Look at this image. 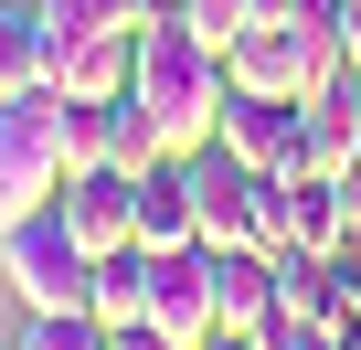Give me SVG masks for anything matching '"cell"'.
I'll use <instances>...</instances> for the list:
<instances>
[{
	"instance_id": "obj_1",
	"label": "cell",
	"mask_w": 361,
	"mask_h": 350,
	"mask_svg": "<svg viewBox=\"0 0 361 350\" xmlns=\"http://www.w3.org/2000/svg\"><path fill=\"white\" fill-rule=\"evenodd\" d=\"M138 106L159 117V149L170 159H192V149H213V117H224V96H234V75H224V54L192 32V22H149L138 32Z\"/></svg>"
},
{
	"instance_id": "obj_2",
	"label": "cell",
	"mask_w": 361,
	"mask_h": 350,
	"mask_svg": "<svg viewBox=\"0 0 361 350\" xmlns=\"http://www.w3.org/2000/svg\"><path fill=\"white\" fill-rule=\"evenodd\" d=\"M224 75L245 85V96H319V85H340L350 75V54H340V32H329V11H287V22H255V32H234L224 43Z\"/></svg>"
},
{
	"instance_id": "obj_3",
	"label": "cell",
	"mask_w": 361,
	"mask_h": 350,
	"mask_svg": "<svg viewBox=\"0 0 361 350\" xmlns=\"http://www.w3.org/2000/svg\"><path fill=\"white\" fill-rule=\"evenodd\" d=\"M64 192V85L0 96V234Z\"/></svg>"
},
{
	"instance_id": "obj_4",
	"label": "cell",
	"mask_w": 361,
	"mask_h": 350,
	"mask_svg": "<svg viewBox=\"0 0 361 350\" xmlns=\"http://www.w3.org/2000/svg\"><path fill=\"white\" fill-rule=\"evenodd\" d=\"M0 276H11L22 308H85V297H96V255L75 244V223H64L54 202L0 234Z\"/></svg>"
},
{
	"instance_id": "obj_5",
	"label": "cell",
	"mask_w": 361,
	"mask_h": 350,
	"mask_svg": "<svg viewBox=\"0 0 361 350\" xmlns=\"http://www.w3.org/2000/svg\"><path fill=\"white\" fill-rule=\"evenodd\" d=\"M192 213H202V244H276V170L234 149H192Z\"/></svg>"
},
{
	"instance_id": "obj_6",
	"label": "cell",
	"mask_w": 361,
	"mask_h": 350,
	"mask_svg": "<svg viewBox=\"0 0 361 350\" xmlns=\"http://www.w3.org/2000/svg\"><path fill=\"white\" fill-rule=\"evenodd\" d=\"M54 213L75 223V244H85V255H117V244H138V170H64Z\"/></svg>"
},
{
	"instance_id": "obj_7",
	"label": "cell",
	"mask_w": 361,
	"mask_h": 350,
	"mask_svg": "<svg viewBox=\"0 0 361 350\" xmlns=\"http://www.w3.org/2000/svg\"><path fill=\"white\" fill-rule=\"evenodd\" d=\"M149 329L170 350H202L213 339V265H202V244H180V255L149 265Z\"/></svg>"
},
{
	"instance_id": "obj_8",
	"label": "cell",
	"mask_w": 361,
	"mask_h": 350,
	"mask_svg": "<svg viewBox=\"0 0 361 350\" xmlns=\"http://www.w3.org/2000/svg\"><path fill=\"white\" fill-rule=\"evenodd\" d=\"M276 244H308V255L350 244V202L329 170H276Z\"/></svg>"
},
{
	"instance_id": "obj_9",
	"label": "cell",
	"mask_w": 361,
	"mask_h": 350,
	"mask_svg": "<svg viewBox=\"0 0 361 350\" xmlns=\"http://www.w3.org/2000/svg\"><path fill=\"white\" fill-rule=\"evenodd\" d=\"M213 149H234V159H255V170H298V106L287 96H224V117H213Z\"/></svg>"
},
{
	"instance_id": "obj_10",
	"label": "cell",
	"mask_w": 361,
	"mask_h": 350,
	"mask_svg": "<svg viewBox=\"0 0 361 350\" xmlns=\"http://www.w3.org/2000/svg\"><path fill=\"white\" fill-rule=\"evenodd\" d=\"M361 159V85L340 75V85H319V96H298V170H340Z\"/></svg>"
},
{
	"instance_id": "obj_11",
	"label": "cell",
	"mask_w": 361,
	"mask_h": 350,
	"mask_svg": "<svg viewBox=\"0 0 361 350\" xmlns=\"http://www.w3.org/2000/svg\"><path fill=\"white\" fill-rule=\"evenodd\" d=\"M138 244H149V255L202 244V213H192V159H149V170H138Z\"/></svg>"
},
{
	"instance_id": "obj_12",
	"label": "cell",
	"mask_w": 361,
	"mask_h": 350,
	"mask_svg": "<svg viewBox=\"0 0 361 350\" xmlns=\"http://www.w3.org/2000/svg\"><path fill=\"white\" fill-rule=\"evenodd\" d=\"M128 75H138V32H85L75 54H54L64 96H128Z\"/></svg>"
},
{
	"instance_id": "obj_13",
	"label": "cell",
	"mask_w": 361,
	"mask_h": 350,
	"mask_svg": "<svg viewBox=\"0 0 361 350\" xmlns=\"http://www.w3.org/2000/svg\"><path fill=\"white\" fill-rule=\"evenodd\" d=\"M64 170H117V96H64Z\"/></svg>"
},
{
	"instance_id": "obj_14",
	"label": "cell",
	"mask_w": 361,
	"mask_h": 350,
	"mask_svg": "<svg viewBox=\"0 0 361 350\" xmlns=\"http://www.w3.org/2000/svg\"><path fill=\"white\" fill-rule=\"evenodd\" d=\"M22 85H54L43 75V22H32V0H0V96H22Z\"/></svg>"
},
{
	"instance_id": "obj_15",
	"label": "cell",
	"mask_w": 361,
	"mask_h": 350,
	"mask_svg": "<svg viewBox=\"0 0 361 350\" xmlns=\"http://www.w3.org/2000/svg\"><path fill=\"white\" fill-rule=\"evenodd\" d=\"M11 350H106V318L96 308H22V339Z\"/></svg>"
},
{
	"instance_id": "obj_16",
	"label": "cell",
	"mask_w": 361,
	"mask_h": 350,
	"mask_svg": "<svg viewBox=\"0 0 361 350\" xmlns=\"http://www.w3.org/2000/svg\"><path fill=\"white\" fill-rule=\"evenodd\" d=\"M180 22H192L213 54L234 43V32H255V22H276V0H180Z\"/></svg>"
},
{
	"instance_id": "obj_17",
	"label": "cell",
	"mask_w": 361,
	"mask_h": 350,
	"mask_svg": "<svg viewBox=\"0 0 361 350\" xmlns=\"http://www.w3.org/2000/svg\"><path fill=\"white\" fill-rule=\"evenodd\" d=\"M329 32H340V54L361 64V0H329Z\"/></svg>"
},
{
	"instance_id": "obj_18",
	"label": "cell",
	"mask_w": 361,
	"mask_h": 350,
	"mask_svg": "<svg viewBox=\"0 0 361 350\" xmlns=\"http://www.w3.org/2000/svg\"><path fill=\"white\" fill-rule=\"evenodd\" d=\"M350 85H361V64H350Z\"/></svg>"
}]
</instances>
